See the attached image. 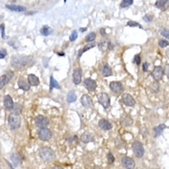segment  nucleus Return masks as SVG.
Instances as JSON below:
<instances>
[{
	"label": "nucleus",
	"mask_w": 169,
	"mask_h": 169,
	"mask_svg": "<svg viewBox=\"0 0 169 169\" xmlns=\"http://www.w3.org/2000/svg\"><path fill=\"white\" fill-rule=\"evenodd\" d=\"M35 60L31 56H12L10 65L18 70H23L33 66Z\"/></svg>",
	"instance_id": "f257e3e1"
},
{
	"label": "nucleus",
	"mask_w": 169,
	"mask_h": 169,
	"mask_svg": "<svg viewBox=\"0 0 169 169\" xmlns=\"http://www.w3.org/2000/svg\"><path fill=\"white\" fill-rule=\"evenodd\" d=\"M39 157L44 162H50L55 158V152L48 147H43L39 150Z\"/></svg>",
	"instance_id": "f03ea898"
},
{
	"label": "nucleus",
	"mask_w": 169,
	"mask_h": 169,
	"mask_svg": "<svg viewBox=\"0 0 169 169\" xmlns=\"http://www.w3.org/2000/svg\"><path fill=\"white\" fill-rule=\"evenodd\" d=\"M8 123L10 128V129L15 130L18 129L20 127V117L18 114L12 113L8 117Z\"/></svg>",
	"instance_id": "7ed1b4c3"
},
{
	"label": "nucleus",
	"mask_w": 169,
	"mask_h": 169,
	"mask_svg": "<svg viewBox=\"0 0 169 169\" xmlns=\"http://www.w3.org/2000/svg\"><path fill=\"white\" fill-rule=\"evenodd\" d=\"M97 100H98V103L104 108V109H107V108L110 106V97H109V95L105 92H100L97 95Z\"/></svg>",
	"instance_id": "20e7f679"
},
{
	"label": "nucleus",
	"mask_w": 169,
	"mask_h": 169,
	"mask_svg": "<svg viewBox=\"0 0 169 169\" xmlns=\"http://www.w3.org/2000/svg\"><path fill=\"white\" fill-rule=\"evenodd\" d=\"M132 150H133L134 154L138 158H141L144 154V148L140 141H134L132 144Z\"/></svg>",
	"instance_id": "39448f33"
},
{
	"label": "nucleus",
	"mask_w": 169,
	"mask_h": 169,
	"mask_svg": "<svg viewBox=\"0 0 169 169\" xmlns=\"http://www.w3.org/2000/svg\"><path fill=\"white\" fill-rule=\"evenodd\" d=\"M34 122L39 128H45L49 125V119L44 116H37L34 118Z\"/></svg>",
	"instance_id": "423d86ee"
},
{
	"label": "nucleus",
	"mask_w": 169,
	"mask_h": 169,
	"mask_svg": "<svg viewBox=\"0 0 169 169\" xmlns=\"http://www.w3.org/2000/svg\"><path fill=\"white\" fill-rule=\"evenodd\" d=\"M53 136V133L52 131L49 129V128H41L38 132V137L41 140H44V141H47L49 140Z\"/></svg>",
	"instance_id": "0eeeda50"
},
{
	"label": "nucleus",
	"mask_w": 169,
	"mask_h": 169,
	"mask_svg": "<svg viewBox=\"0 0 169 169\" xmlns=\"http://www.w3.org/2000/svg\"><path fill=\"white\" fill-rule=\"evenodd\" d=\"M164 74V68H163L161 66H156V67L153 68L152 72V78H153L155 80H157V81L163 79Z\"/></svg>",
	"instance_id": "6e6552de"
},
{
	"label": "nucleus",
	"mask_w": 169,
	"mask_h": 169,
	"mask_svg": "<svg viewBox=\"0 0 169 169\" xmlns=\"http://www.w3.org/2000/svg\"><path fill=\"white\" fill-rule=\"evenodd\" d=\"M121 163L126 169H133L135 167L134 160L130 157H128V156H124V157H122Z\"/></svg>",
	"instance_id": "1a4fd4ad"
},
{
	"label": "nucleus",
	"mask_w": 169,
	"mask_h": 169,
	"mask_svg": "<svg viewBox=\"0 0 169 169\" xmlns=\"http://www.w3.org/2000/svg\"><path fill=\"white\" fill-rule=\"evenodd\" d=\"M109 87L110 90L116 94H118L123 91V84L120 81H112Z\"/></svg>",
	"instance_id": "9d476101"
},
{
	"label": "nucleus",
	"mask_w": 169,
	"mask_h": 169,
	"mask_svg": "<svg viewBox=\"0 0 169 169\" xmlns=\"http://www.w3.org/2000/svg\"><path fill=\"white\" fill-rule=\"evenodd\" d=\"M121 100H122V103H123L125 105H127V106H134L135 104H136L134 98L132 97L130 94H128V93H124V94L122 95Z\"/></svg>",
	"instance_id": "9b49d317"
},
{
	"label": "nucleus",
	"mask_w": 169,
	"mask_h": 169,
	"mask_svg": "<svg viewBox=\"0 0 169 169\" xmlns=\"http://www.w3.org/2000/svg\"><path fill=\"white\" fill-rule=\"evenodd\" d=\"M81 77H82V70L80 68H76L73 71V75H72V80L76 85L80 83L81 81Z\"/></svg>",
	"instance_id": "f8f14e48"
},
{
	"label": "nucleus",
	"mask_w": 169,
	"mask_h": 169,
	"mask_svg": "<svg viewBox=\"0 0 169 169\" xmlns=\"http://www.w3.org/2000/svg\"><path fill=\"white\" fill-rule=\"evenodd\" d=\"M84 86L86 87V89L89 92H93V91H95L96 87H97V83H96V81L94 80L87 78L84 80Z\"/></svg>",
	"instance_id": "ddd939ff"
},
{
	"label": "nucleus",
	"mask_w": 169,
	"mask_h": 169,
	"mask_svg": "<svg viewBox=\"0 0 169 169\" xmlns=\"http://www.w3.org/2000/svg\"><path fill=\"white\" fill-rule=\"evenodd\" d=\"M4 106L7 110H13L14 109V102L12 100L11 96L10 95H5L4 96Z\"/></svg>",
	"instance_id": "4468645a"
},
{
	"label": "nucleus",
	"mask_w": 169,
	"mask_h": 169,
	"mask_svg": "<svg viewBox=\"0 0 169 169\" xmlns=\"http://www.w3.org/2000/svg\"><path fill=\"white\" fill-rule=\"evenodd\" d=\"M80 103L84 107H86V108H91L92 106V100L88 94H83L81 96Z\"/></svg>",
	"instance_id": "2eb2a0df"
},
{
	"label": "nucleus",
	"mask_w": 169,
	"mask_h": 169,
	"mask_svg": "<svg viewBox=\"0 0 169 169\" xmlns=\"http://www.w3.org/2000/svg\"><path fill=\"white\" fill-rule=\"evenodd\" d=\"M120 123H121L124 127H129L133 124V119L131 118L130 116L127 115V114H124L121 118H120Z\"/></svg>",
	"instance_id": "dca6fc26"
},
{
	"label": "nucleus",
	"mask_w": 169,
	"mask_h": 169,
	"mask_svg": "<svg viewBox=\"0 0 169 169\" xmlns=\"http://www.w3.org/2000/svg\"><path fill=\"white\" fill-rule=\"evenodd\" d=\"M18 86L20 89L23 90V91H29L30 88H31V85H30V83L29 81H27L25 79H23V78H20L19 80H18Z\"/></svg>",
	"instance_id": "f3484780"
},
{
	"label": "nucleus",
	"mask_w": 169,
	"mask_h": 169,
	"mask_svg": "<svg viewBox=\"0 0 169 169\" xmlns=\"http://www.w3.org/2000/svg\"><path fill=\"white\" fill-rule=\"evenodd\" d=\"M98 126L103 129V130H110L112 128V124L108 121L106 119H101L99 123H98Z\"/></svg>",
	"instance_id": "a211bd4d"
},
{
	"label": "nucleus",
	"mask_w": 169,
	"mask_h": 169,
	"mask_svg": "<svg viewBox=\"0 0 169 169\" xmlns=\"http://www.w3.org/2000/svg\"><path fill=\"white\" fill-rule=\"evenodd\" d=\"M28 81L30 83V85L32 86H38L40 84V80L37 76H35L34 74H30L28 76Z\"/></svg>",
	"instance_id": "6ab92c4d"
},
{
	"label": "nucleus",
	"mask_w": 169,
	"mask_h": 169,
	"mask_svg": "<svg viewBox=\"0 0 169 169\" xmlns=\"http://www.w3.org/2000/svg\"><path fill=\"white\" fill-rule=\"evenodd\" d=\"M6 8L9 10L12 11H18V12H22V11H26V8L23 6L20 5H6Z\"/></svg>",
	"instance_id": "aec40b11"
},
{
	"label": "nucleus",
	"mask_w": 169,
	"mask_h": 169,
	"mask_svg": "<svg viewBox=\"0 0 169 169\" xmlns=\"http://www.w3.org/2000/svg\"><path fill=\"white\" fill-rule=\"evenodd\" d=\"M10 160L12 161V163H13L14 166L20 165L22 162V158L20 157V155L18 153H12L10 155Z\"/></svg>",
	"instance_id": "412c9836"
},
{
	"label": "nucleus",
	"mask_w": 169,
	"mask_h": 169,
	"mask_svg": "<svg viewBox=\"0 0 169 169\" xmlns=\"http://www.w3.org/2000/svg\"><path fill=\"white\" fill-rule=\"evenodd\" d=\"M80 140L84 143H89L91 141H93L94 139H93V136L88 132H85V133H83L81 136H80Z\"/></svg>",
	"instance_id": "4be33fe9"
},
{
	"label": "nucleus",
	"mask_w": 169,
	"mask_h": 169,
	"mask_svg": "<svg viewBox=\"0 0 169 169\" xmlns=\"http://www.w3.org/2000/svg\"><path fill=\"white\" fill-rule=\"evenodd\" d=\"M102 74L104 77H109L113 74V72H112V69L111 68L109 67V65L108 64H104V67H103V69H102Z\"/></svg>",
	"instance_id": "5701e85b"
},
{
	"label": "nucleus",
	"mask_w": 169,
	"mask_h": 169,
	"mask_svg": "<svg viewBox=\"0 0 169 169\" xmlns=\"http://www.w3.org/2000/svg\"><path fill=\"white\" fill-rule=\"evenodd\" d=\"M40 32H41L42 35H44V36H47V35L52 34V32H53V29H52L51 27H49V26L45 25V26H43V27L41 28Z\"/></svg>",
	"instance_id": "b1692460"
},
{
	"label": "nucleus",
	"mask_w": 169,
	"mask_h": 169,
	"mask_svg": "<svg viewBox=\"0 0 169 169\" xmlns=\"http://www.w3.org/2000/svg\"><path fill=\"white\" fill-rule=\"evenodd\" d=\"M165 128H166V127H165L164 124H161V125H159V126H157V127H155L154 129H153V131H154V136H155V137L160 136L161 133L164 131V129Z\"/></svg>",
	"instance_id": "393cba45"
},
{
	"label": "nucleus",
	"mask_w": 169,
	"mask_h": 169,
	"mask_svg": "<svg viewBox=\"0 0 169 169\" xmlns=\"http://www.w3.org/2000/svg\"><path fill=\"white\" fill-rule=\"evenodd\" d=\"M94 46H95V44H94V43L86 44L85 46H84L83 48H81V49H80V50L79 51V53H78V57H80V56H82V54H83L84 52H86L87 50L91 49V48H92V47H94Z\"/></svg>",
	"instance_id": "a878e982"
},
{
	"label": "nucleus",
	"mask_w": 169,
	"mask_h": 169,
	"mask_svg": "<svg viewBox=\"0 0 169 169\" xmlns=\"http://www.w3.org/2000/svg\"><path fill=\"white\" fill-rule=\"evenodd\" d=\"M77 99V95L74 91H70L67 95V101L68 103H73Z\"/></svg>",
	"instance_id": "bb28decb"
},
{
	"label": "nucleus",
	"mask_w": 169,
	"mask_h": 169,
	"mask_svg": "<svg viewBox=\"0 0 169 169\" xmlns=\"http://www.w3.org/2000/svg\"><path fill=\"white\" fill-rule=\"evenodd\" d=\"M167 4L169 5V1H167V0H158V1L155 2V7L164 9L166 8Z\"/></svg>",
	"instance_id": "cd10ccee"
},
{
	"label": "nucleus",
	"mask_w": 169,
	"mask_h": 169,
	"mask_svg": "<svg viewBox=\"0 0 169 169\" xmlns=\"http://www.w3.org/2000/svg\"><path fill=\"white\" fill-rule=\"evenodd\" d=\"M53 89H60V86L58 82L54 79L53 76L50 77V91H52Z\"/></svg>",
	"instance_id": "c85d7f7f"
},
{
	"label": "nucleus",
	"mask_w": 169,
	"mask_h": 169,
	"mask_svg": "<svg viewBox=\"0 0 169 169\" xmlns=\"http://www.w3.org/2000/svg\"><path fill=\"white\" fill-rule=\"evenodd\" d=\"M9 80H10L8 79V77L6 74H4V75L1 76V80H0V84H1V85H0V87H1V89L7 85Z\"/></svg>",
	"instance_id": "c756f323"
},
{
	"label": "nucleus",
	"mask_w": 169,
	"mask_h": 169,
	"mask_svg": "<svg viewBox=\"0 0 169 169\" xmlns=\"http://www.w3.org/2000/svg\"><path fill=\"white\" fill-rule=\"evenodd\" d=\"M132 4H133V0H123V1H121V3H120V8H128Z\"/></svg>",
	"instance_id": "7c9ffc66"
},
{
	"label": "nucleus",
	"mask_w": 169,
	"mask_h": 169,
	"mask_svg": "<svg viewBox=\"0 0 169 169\" xmlns=\"http://www.w3.org/2000/svg\"><path fill=\"white\" fill-rule=\"evenodd\" d=\"M95 37H96L95 32H90L89 34H87V36L85 37V41L87 43H91L92 44V42H93L95 40Z\"/></svg>",
	"instance_id": "2f4dec72"
},
{
	"label": "nucleus",
	"mask_w": 169,
	"mask_h": 169,
	"mask_svg": "<svg viewBox=\"0 0 169 169\" xmlns=\"http://www.w3.org/2000/svg\"><path fill=\"white\" fill-rule=\"evenodd\" d=\"M160 33H161V35L164 36V37H165L166 39L169 40V29L162 28V29L160 30Z\"/></svg>",
	"instance_id": "473e14b6"
},
{
	"label": "nucleus",
	"mask_w": 169,
	"mask_h": 169,
	"mask_svg": "<svg viewBox=\"0 0 169 169\" xmlns=\"http://www.w3.org/2000/svg\"><path fill=\"white\" fill-rule=\"evenodd\" d=\"M127 25L129 26V27H139V28H140V29L142 28V26L140 25L139 22H135V21H132V20L128 21V22L127 23Z\"/></svg>",
	"instance_id": "72a5a7b5"
},
{
	"label": "nucleus",
	"mask_w": 169,
	"mask_h": 169,
	"mask_svg": "<svg viewBox=\"0 0 169 169\" xmlns=\"http://www.w3.org/2000/svg\"><path fill=\"white\" fill-rule=\"evenodd\" d=\"M77 37H78V32H77V31H73V32L70 33V35H69V41L74 42L75 40H77Z\"/></svg>",
	"instance_id": "f704fd0d"
},
{
	"label": "nucleus",
	"mask_w": 169,
	"mask_h": 169,
	"mask_svg": "<svg viewBox=\"0 0 169 169\" xmlns=\"http://www.w3.org/2000/svg\"><path fill=\"white\" fill-rule=\"evenodd\" d=\"M107 161H108V164H112L115 162V157H114V155L112 154V152H108L107 153Z\"/></svg>",
	"instance_id": "c9c22d12"
},
{
	"label": "nucleus",
	"mask_w": 169,
	"mask_h": 169,
	"mask_svg": "<svg viewBox=\"0 0 169 169\" xmlns=\"http://www.w3.org/2000/svg\"><path fill=\"white\" fill-rule=\"evenodd\" d=\"M14 111H15V114H20V112L22 111V106L20 105V104H15V106H14V109H13Z\"/></svg>",
	"instance_id": "e433bc0d"
},
{
	"label": "nucleus",
	"mask_w": 169,
	"mask_h": 169,
	"mask_svg": "<svg viewBox=\"0 0 169 169\" xmlns=\"http://www.w3.org/2000/svg\"><path fill=\"white\" fill-rule=\"evenodd\" d=\"M158 44H159V46H160V47H162V48H164V47L168 46L169 43H168V41L162 39V40H159V42H158Z\"/></svg>",
	"instance_id": "4c0bfd02"
},
{
	"label": "nucleus",
	"mask_w": 169,
	"mask_h": 169,
	"mask_svg": "<svg viewBox=\"0 0 169 169\" xmlns=\"http://www.w3.org/2000/svg\"><path fill=\"white\" fill-rule=\"evenodd\" d=\"M152 20H153V17L151 14H146V15L143 16V20L146 21V22H151Z\"/></svg>",
	"instance_id": "58836bf2"
},
{
	"label": "nucleus",
	"mask_w": 169,
	"mask_h": 169,
	"mask_svg": "<svg viewBox=\"0 0 169 169\" xmlns=\"http://www.w3.org/2000/svg\"><path fill=\"white\" fill-rule=\"evenodd\" d=\"M134 63L135 64H137V65H140V62H141V58H140V55H136L135 56H134Z\"/></svg>",
	"instance_id": "ea45409f"
},
{
	"label": "nucleus",
	"mask_w": 169,
	"mask_h": 169,
	"mask_svg": "<svg viewBox=\"0 0 169 169\" xmlns=\"http://www.w3.org/2000/svg\"><path fill=\"white\" fill-rule=\"evenodd\" d=\"M6 56H7V50L5 49V48H2V49L0 50V58L3 59V58L6 57Z\"/></svg>",
	"instance_id": "a19ab883"
},
{
	"label": "nucleus",
	"mask_w": 169,
	"mask_h": 169,
	"mask_svg": "<svg viewBox=\"0 0 169 169\" xmlns=\"http://www.w3.org/2000/svg\"><path fill=\"white\" fill-rule=\"evenodd\" d=\"M0 28H1V37L4 39L6 37V34H5V24L2 23L1 25H0Z\"/></svg>",
	"instance_id": "79ce46f5"
},
{
	"label": "nucleus",
	"mask_w": 169,
	"mask_h": 169,
	"mask_svg": "<svg viewBox=\"0 0 169 169\" xmlns=\"http://www.w3.org/2000/svg\"><path fill=\"white\" fill-rule=\"evenodd\" d=\"M5 74H6V75H7V76L8 77V79H9V80H11L12 78L14 77V72H13V71H10V70L7 71Z\"/></svg>",
	"instance_id": "37998d69"
},
{
	"label": "nucleus",
	"mask_w": 169,
	"mask_h": 169,
	"mask_svg": "<svg viewBox=\"0 0 169 169\" xmlns=\"http://www.w3.org/2000/svg\"><path fill=\"white\" fill-rule=\"evenodd\" d=\"M164 74H165V76L169 79V64L166 65L165 68H164Z\"/></svg>",
	"instance_id": "c03bdc74"
},
{
	"label": "nucleus",
	"mask_w": 169,
	"mask_h": 169,
	"mask_svg": "<svg viewBox=\"0 0 169 169\" xmlns=\"http://www.w3.org/2000/svg\"><path fill=\"white\" fill-rule=\"evenodd\" d=\"M148 68H149V63L144 62L143 65H142V69H143V71H147V70H148Z\"/></svg>",
	"instance_id": "a18cd8bd"
},
{
	"label": "nucleus",
	"mask_w": 169,
	"mask_h": 169,
	"mask_svg": "<svg viewBox=\"0 0 169 169\" xmlns=\"http://www.w3.org/2000/svg\"><path fill=\"white\" fill-rule=\"evenodd\" d=\"M100 32H101V34L103 35V36H104L106 33H105V30L104 29V28H102V29H100Z\"/></svg>",
	"instance_id": "49530a36"
},
{
	"label": "nucleus",
	"mask_w": 169,
	"mask_h": 169,
	"mask_svg": "<svg viewBox=\"0 0 169 169\" xmlns=\"http://www.w3.org/2000/svg\"><path fill=\"white\" fill-rule=\"evenodd\" d=\"M7 163H8V167H9V169H14V168H13V166H12V164H11L10 163H8V161H7Z\"/></svg>",
	"instance_id": "de8ad7c7"
},
{
	"label": "nucleus",
	"mask_w": 169,
	"mask_h": 169,
	"mask_svg": "<svg viewBox=\"0 0 169 169\" xmlns=\"http://www.w3.org/2000/svg\"><path fill=\"white\" fill-rule=\"evenodd\" d=\"M52 169H64V168H62L61 166H54Z\"/></svg>",
	"instance_id": "09e8293b"
},
{
	"label": "nucleus",
	"mask_w": 169,
	"mask_h": 169,
	"mask_svg": "<svg viewBox=\"0 0 169 169\" xmlns=\"http://www.w3.org/2000/svg\"><path fill=\"white\" fill-rule=\"evenodd\" d=\"M86 30H87L86 28H80V32H85Z\"/></svg>",
	"instance_id": "8fccbe9b"
},
{
	"label": "nucleus",
	"mask_w": 169,
	"mask_h": 169,
	"mask_svg": "<svg viewBox=\"0 0 169 169\" xmlns=\"http://www.w3.org/2000/svg\"><path fill=\"white\" fill-rule=\"evenodd\" d=\"M57 54H58V56H65L63 52H62V53H57Z\"/></svg>",
	"instance_id": "3c124183"
},
{
	"label": "nucleus",
	"mask_w": 169,
	"mask_h": 169,
	"mask_svg": "<svg viewBox=\"0 0 169 169\" xmlns=\"http://www.w3.org/2000/svg\"><path fill=\"white\" fill-rule=\"evenodd\" d=\"M92 169H100V167H98V166H96V165H95V166H93Z\"/></svg>",
	"instance_id": "603ef678"
},
{
	"label": "nucleus",
	"mask_w": 169,
	"mask_h": 169,
	"mask_svg": "<svg viewBox=\"0 0 169 169\" xmlns=\"http://www.w3.org/2000/svg\"><path fill=\"white\" fill-rule=\"evenodd\" d=\"M166 55H167V57L169 58V49L167 50V52H166Z\"/></svg>",
	"instance_id": "864d4df0"
},
{
	"label": "nucleus",
	"mask_w": 169,
	"mask_h": 169,
	"mask_svg": "<svg viewBox=\"0 0 169 169\" xmlns=\"http://www.w3.org/2000/svg\"><path fill=\"white\" fill-rule=\"evenodd\" d=\"M33 13H34V12H27L26 14H33Z\"/></svg>",
	"instance_id": "5fc2aeb1"
}]
</instances>
